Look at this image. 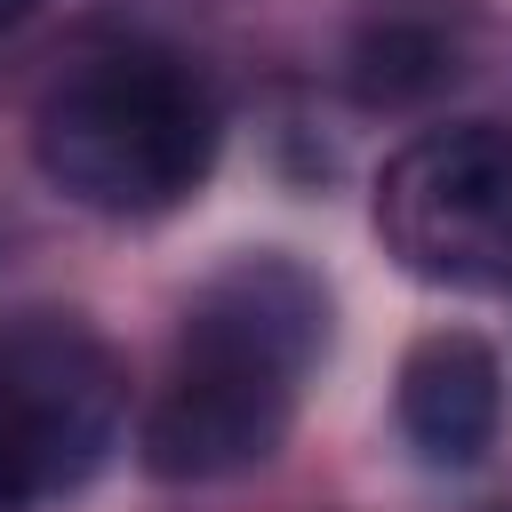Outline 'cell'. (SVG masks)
I'll return each mask as SVG.
<instances>
[{
  "mask_svg": "<svg viewBox=\"0 0 512 512\" xmlns=\"http://www.w3.org/2000/svg\"><path fill=\"white\" fill-rule=\"evenodd\" d=\"M0 416L16 424L40 496L72 488L120 440V368L88 328L24 312L0 328Z\"/></svg>",
  "mask_w": 512,
  "mask_h": 512,
  "instance_id": "3957f363",
  "label": "cell"
},
{
  "mask_svg": "<svg viewBox=\"0 0 512 512\" xmlns=\"http://www.w3.org/2000/svg\"><path fill=\"white\" fill-rule=\"evenodd\" d=\"M384 248L440 288H504L512 280V136L488 120L416 136L376 176Z\"/></svg>",
  "mask_w": 512,
  "mask_h": 512,
  "instance_id": "7a4b0ae2",
  "label": "cell"
},
{
  "mask_svg": "<svg viewBox=\"0 0 512 512\" xmlns=\"http://www.w3.org/2000/svg\"><path fill=\"white\" fill-rule=\"evenodd\" d=\"M288 408H296V376L184 344V360H176V376L152 400L144 440H136L144 472L152 480H232L280 448Z\"/></svg>",
  "mask_w": 512,
  "mask_h": 512,
  "instance_id": "277c9868",
  "label": "cell"
},
{
  "mask_svg": "<svg viewBox=\"0 0 512 512\" xmlns=\"http://www.w3.org/2000/svg\"><path fill=\"white\" fill-rule=\"evenodd\" d=\"M32 496H40V472H32L24 440H16V424L0 416V512H24Z\"/></svg>",
  "mask_w": 512,
  "mask_h": 512,
  "instance_id": "52a82bcc",
  "label": "cell"
},
{
  "mask_svg": "<svg viewBox=\"0 0 512 512\" xmlns=\"http://www.w3.org/2000/svg\"><path fill=\"white\" fill-rule=\"evenodd\" d=\"M32 152L56 192L96 216H160L216 160V104L168 56H96L80 64L32 128Z\"/></svg>",
  "mask_w": 512,
  "mask_h": 512,
  "instance_id": "6da1fadb",
  "label": "cell"
},
{
  "mask_svg": "<svg viewBox=\"0 0 512 512\" xmlns=\"http://www.w3.org/2000/svg\"><path fill=\"white\" fill-rule=\"evenodd\" d=\"M184 344L232 352V360H264L280 376H304L312 352L328 344V288L296 256H240L232 272H216L192 296Z\"/></svg>",
  "mask_w": 512,
  "mask_h": 512,
  "instance_id": "5b68a950",
  "label": "cell"
},
{
  "mask_svg": "<svg viewBox=\"0 0 512 512\" xmlns=\"http://www.w3.org/2000/svg\"><path fill=\"white\" fill-rule=\"evenodd\" d=\"M496 416H504V376L480 336L448 328L400 360V432L424 464H440V472L480 464L496 440Z\"/></svg>",
  "mask_w": 512,
  "mask_h": 512,
  "instance_id": "8992f818",
  "label": "cell"
},
{
  "mask_svg": "<svg viewBox=\"0 0 512 512\" xmlns=\"http://www.w3.org/2000/svg\"><path fill=\"white\" fill-rule=\"evenodd\" d=\"M24 16H32V0H0V32H16Z\"/></svg>",
  "mask_w": 512,
  "mask_h": 512,
  "instance_id": "ba28073f",
  "label": "cell"
}]
</instances>
